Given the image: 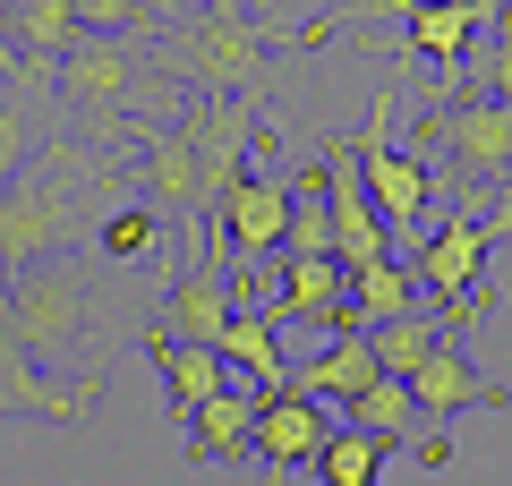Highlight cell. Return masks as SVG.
Segmentation results:
<instances>
[{
  "label": "cell",
  "instance_id": "cell-5",
  "mask_svg": "<svg viewBox=\"0 0 512 486\" xmlns=\"http://www.w3.org/2000/svg\"><path fill=\"white\" fill-rule=\"evenodd\" d=\"M393 18H402L410 60L436 69V103H453V77L478 52V35L495 26V0H393Z\"/></svg>",
  "mask_w": 512,
  "mask_h": 486
},
{
  "label": "cell",
  "instance_id": "cell-24",
  "mask_svg": "<svg viewBox=\"0 0 512 486\" xmlns=\"http://www.w3.org/2000/svg\"><path fill=\"white\" fill-rule=\"evenodd\" d=\"M154 239H163V214H154V205H120V214H103V256H111V265H137Z\"/></svg>",
  "mask_w": 512,
  "mask_h": 486
},
{
  "label": "cell",
  "instance_id": "cell-4",
  "mask_svg": "<svg viewBox=\"0 0 512 486\" xmlns=\"http://www.w3.org/2000/svg\"><path fill=\"white\" fill-rule=\"evenodd\" d=\"M350 162H359V180H367V197H376L384 231H419L436 171H427L419 154H402V145H393V86H376V103H367V128L350 137Z\"/></svg>",
  "mask_w": 512,
  "mask_h": 486
},
{
  "label": "cell",
  "instance_id": "cell-18",
  "mask_svg": "<svg viewBox=\"0 0 512 486\" xmlns=\"http://www.w3.org/2000/svg\"><path fill=\"white\" fill-rule=\"evenodd\" d=\"M222 367L231 376H248L256 393H291V350H282V324H274V307H239L231 324H222Z\"/></svg>",
  "mask_w": 512,
  "mask_h": 486
},
{
  "label": "cell",
  "instance_id": "cell-20",
  "mask_svg": "<svg viewBox=\"0 0 512 486\" xmlns=\"http://www.w3.org/2000/svg\"><path fill=\"white\" fill-rule=\"evenodd\" d=\"M376 376H384V367H376V350H367V333H333L316 359H299V367H291V393L325 401V410H350V401H359Z\"/></svg>",
  "mask_w": 512,
  "mask_h": 486
},
{
  "label": "cell",
  "instance_id": "cell-19",
  "mask_svg": "<svg viewBox=\"0 0 512 486\" xmlns=\"http://www.w3.org/2000/svg\"><path fill=\"white\" fill-rule=\"evenodd\" d=\"M146 359H154V376H163V393H171V410H180V418L205 410V401L231 384V367H222L214 342H180V333H163V324L146 333Z\"/></svg>",
  "mask_w": 512,
  "mask_h": 486
},
{
  "label": "cell",
  "instance_id": "cell-10",
  "mask_svg": "<svg viewBox=\"0 0 512 486\" xmlns=\"http://www.w3.org/2000/svg\"><path fill=\"white\" fill-rule=\"evenodd\" d=\"M188 145H197V171H205V205L222 214V197H231L239 180H248V137H256V111L239 103V94H205L197 111H188Z\"/></svg>",
  "mask_w": 512,
  "mask_h": 486
},
{
  "label": "cell",
  "instance_id": "cell-2",
  "mask_svg": "<svg viewBox=\"0 0 512 486\" xmlns=\"http://www.w3.org/2000/svg\"><path fill=\"white\" fill-rule=\"evenodd\" d=\"M86 180H94V162L77 154V145H43L35 171H18V180L0 188V265H9V273L52 265V256L77 239Z\"/></svg>",
  "mask_w": 512,
  "mask_h": 486
},
{
  "label": "cell",
  "instance_id": "cell-16",
  "mask_svg": "<svg viewBox=\"0 0 512 486\" xmlns=\"http://www.w3.org/2000/svg\"><path fill=\"white\" fill-rule=\"evenodd\" d=\"M180 444H188V461H205V469H222V461H239V452L256 444V384L248 376H231L205 410H188L180 418Z\"/></svg>",
  "mask_w": 512,
  "mask_h": 486
},
{
  "label": "cell",
  "instance_id": "cell-3",
  "mask_svg": "<svg viewBox=\"0 0 512 486\" xmlns=\"http://www.w3.org/2000/svg\"><path fill=\"white\" fill-rule=\"evenodd\" d=\"M52 86H60V103H69V111L120 128V111L163 103L171 77H163V60H154V52H137V35H86L77 52H60Z\"/></svg>",
  "mask_w": 512,
  "mask_h": 486
},
{
  "label": "cell",
  "instance_id": "cell-17",
  "mask_svg": "<svg viewBox=\"0 0 512 486\" xmlns=\"http://www.w3.org/2000/svg\"><path fill=\"white\" fill-rule=\"evenodd\" d=\"M0 35H9V60H43L60 69V52L86 43V18H77V0H0Z\"/></svg>",
  "mask_w": 512,
  "mask_h": 486
},
{
  "label": "cell",
  "instance_id": "cell-7",
  "mask_svg": "<svg viewBox=\"0 0 512 486\" xmlns=\"http://www.w3.org/2000/svg\"><path fill=\"white\" fill-rule=\"evenodd\" d=\"M291 180H274V171H248V180L222 197V214H214V248L222 256H239V273L248 265H265V256H282V239H291Z\"/></svg>",
  "mask_w": 512,
  "mask_h": 486
},
{
  "label": "cell",
  "instance_id": "cell-28",
  "mask_svg": "<svg viewBox=\"0 0 512 486\" xmlns=\"http://www.w3.org/2000/svg\"><path fill=\"white\" fill-rule=\"evenodd\" d=\"M9 316H18V273L0 265V333H9Z\"/></svg>",
  "mask_w": 512,
  "mask_h": 486
},
{
  "label": "cell",
  "instance_id": "cell-21",
  "mask_svg": "<svg viewBox=\"0 0 512 486\" xmlns=\"http://www.w3.org/2000/svg\"><path fill=\"white\" fill-rule=\"evenodd\" d=\"M342 427H359V435H376V444L402 452V444H419V435H427V418H419V393H410L402 376H376V384L342 410Z\"/></svg>",
  "mask_w": 512,
  "mask_h": 486
},
{
  "label": "cell",
  "instance_id": "cell-1",
  "mask_svg": "<svg viewBox=\"0 0 512 486\" xmlns=\"http://www.w3.org/2000/svg\"><path fill=\"white\" fill-rule=\"evenodd\" d=\"M274 43H325V26H256V18H239L231 0H222V9H197L188 26H171L163 77L171 86H197V94H239V86L265 77Z\"/></svg>",
  "mask_w": 512,
  "mask_h": 486
},
{
  "label": "cell",
  "instance_id": "cell-25",
  "mask_svg": "<svg viewBox=\"0 0 512 486\" xmlns=\"http://www.w3.org/2000/svg\"><path fill=\"white\" fill-rule=\"evenodd\" d=\"M154 9L163 0H77L86 35H137V26H154Z\"/></svg>",
  "mask_w": 512,
  "mask_h": 486
},
{
  "label": "cell",
  "instance_id": "cell-27",
  "mask_svg": "<svg viewBox=\"0 0 512 486\" xmlns=\"http://www.w3.org/2000/svg\"><path fill=\"white\" fill-rule=\"evenodd\" d=\"M478 77H487V103H512V26L478 52Z\"/></svg>",
  "mask_w": 512,
  "mask_h": 486
},
{
  "label": "cell",
  "instance_id": "cell-12",
  "mask_svg": "<svg viewBox=\"0 0 512 486\" xmlns=\"http://www.w3.org/2000/svg\"><path fill=\"white\" fill-rule=\"evenodd\" d=\"M325 214H333V256H342V265L393 256V231H384V214H376V197H367V180H359L350 154H325Z\"/></svg>",
  "mask_w": 512,
  "mask_h": 486
},
{
  "label": "cell",
  "instance_id": "cell-13",
  "mask_svg": "<svg viewBox=\"0 0 512 486\" xmlns=\"http://www.w3.org/2000/svg\"><path fill=\"white\" fill-rule=\"evenodd\" d=\"M94 384H60L43 376V359H26L18 333H0V418H52V427H77L86 418Z\"/></svg>",
  "mask_w": 512,
  "mask_h": 486
},
{
  "label": "cell",
  "instance_id": "cell-6",
  "mask_svg": "<svg viewBox=\"0 0 512 486\" xmlns=\"http://www.w3.org/2000/svg\"><path fill=\"white\" fill-rule=\"evenodd\" d=\"M9 333H18L26 359H60V350H77V333H86V282H77V265H60V256H52V265H26Z\"/></svg>",
  "mask_w": 512,
  "mask_h": 486
},
{
  "label": "cell",
  "instance_id": "cell-8",
  "mask_svg": "<svg viewBox=\"0 0 512 486\" xmlns=\"http://www.w3.org/2000/svg\"><path fill=\"white\" fill-rule=\"evenodd\" d=\"M427 145H444V162L453 171H470V180H512V103H436L427 111Z\"/></svg>",
  "mask_w": 512,
  "mask_h": 486
},
{
  "label": "cell",
  "instance_id": "cell-22",
  "mask_svg": "<svg viewBox=\"0 0 512 486\" xmlns=\"http://www.w3.org/2000/svg\"><path fill=\"white\" fill-rule=\"evenodd\" d=\"M419 273L402 265V256H376V265H350V307H359V324H393V316H419Z\"/></svg>",
  "mask_w": 512,
  "mask_h": 486
},
{
  "label": "cell",
  "instance_id": "cell-23",
  "mask_svg": "<svg viewBox=\"0 0 512 486\" xmlns=\"http://www.w3.org/2000/svg\"><path fill=\"white\" fill-rule=\"evenodd\" d=\"M384 452H393V444H376V435H359V427H333V444L316 452V478H325V486H376Z\"/></svg>",
  "mask_w": 512,
  "mask_h": 486
},
{
  "label": "cell",
  "instance_id": "cell-26",
  "mask_svg": "<svg viewBox=\"0 0 512 486\" xmlns=\"http://www.w3.org/2000/svg\"><path fill=\"white\" fill-rule=\"evenodd\" d=\"M18 162H26V94L0 86V188L18 180Z\"/></svg>",
  "mask_w": 512,
  "mask_h": 486
},
{
  "label": "cell",
  "instance_id": "cell-29",
  "mask_svg": "<svg viewBox=\"0 0 512 486\" xmlns=\"http://www.w3.org/2000/svg\"><path fill=\"white\" fill-rule=\"evenodd\" d=\"M0 60H9V35H0ZM9 69H18V60H9Z\"/></svg>",
  "mask_w": 512,
  "mask_h": 486
},
{
  "label": "cell",
  "instance_id": "cell-11",
  "mask_svg": "<svg viewBox=\"0 0 512 486\" xmlns=\"http://www.w3.org/2000/svg\"><path fill=\"white\" fill-rule=\"evenodd\" d=\"M333 444V418L325 401L308 393H256V461L274 469V478H291V469H316V452Z\"/></svg>",
  "mask_w": 512,
  "mask_h": 486
},
{
  "label": "cell",
  "instance_id": "cell-9",
  "mask_svg": "<svg viewBox=\"0 0 512 486\" xmlns=\"http://www.w3.org/2000/svg\"><path fill=\"white\" fill-rule=\"evenodd\" d=\"M487 248L495 231L478 214H444V231L419 239V256H410V273H419V290L436 307H470L478 299V273H487Z\"/></svg>",
  "mask_w": 512,
  "mask_h": 486
},
{
  "label": "cell",
  "instance_id": "cell-15",
  "mask_svg": "<svg viewBox=\"0 0 512 486\" xmlns=\"http://www.w3.org/2000/svg\"><path fill=\"white\" fill-rule=\"evenodd\" d=\"M239 307H231V282H222V248L205 239L197 248V265L171 282V299H163V333H180V342H222V324H231Z\"/></svg>",
  "mask_w": 512,
  "mask_h": 486
},
{
  "label": "cell",
  "instance_id": "cell-14",
  "mask_svg": "<svg viewBox=\"0 0 512 486\" xmlns=\"http://www.w3.org/2000/svg\"><path fill=\"white\" fill-rule=\"evenodd\" d=\"M410 393H419V418H427V427H453L461 410H512V393H504L495 376H478V367L461 359V342H444L436 359L410 376Z\"/></svg>",
  "mask_w": 512,
  "mask_h": 486
},
{
  "label": "cell",
  "instance_id": "cell-30",
  "mask_svg": "<svg viewBox=\"0 0 512 486\" xmlns=\"http://www.w3.org/2000/svg\"><path fill=\"white\" fill-rule=\"evenodd\" d=\"M504 9H512V0H504Z\"/></svg>",
  "mask_w": 512,
  "mask_h": 486
}]
</instances>
